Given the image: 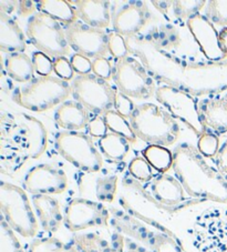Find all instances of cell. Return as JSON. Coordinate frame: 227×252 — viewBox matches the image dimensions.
Returning <instances> with one entry per match:
<instances>
[{"label": "cell", "instance_id": "1", "mask_svg": "<svg viewBox=\"0 0 227 252\" xmlns=\"http://www.w3.org/2000/svg\"><path fill=\"white\" fill-rule=\"evenodd\" d=\"M130 55L141 60L156 82L177 88L193 97H209L227 91V59L189 62L171 57L141 33L125 38Z\"/></svg>", "mask_w": 227, "mask_h": 252}, {"label": "cell", "instance_id": "2", "mask_svg": "<svg viewBox=\"0 0 227 252\" xmlns=\"http://www.w3.org/2000/svg\"><path fill=\"white\" fill-rule=\"evenodd\" d=\"M173 171L187 195L195 200L227 205V178L216 164L199 153L198 147L183 142L174 148Z\"/></svg>", "mask_w": 227, "mask_h": 252}, {"label": "cell", "instance_id": "3", "mask_svg": "<svg viewBox=\"0 0 227 252\" xmlns=\"http://www.w3.org/2000/svg\"><path fill=\"white\" fill-rule=\"evenodd\" d=\"M129 120L137 138L148 143V146H173L180 136V126L176 119L156 103L137 105Z\"/></svg>", "mask_w": 227, "mask_h": 252}, {"label": "cell", "instance_id": "4", "mask_svg": "<svg viewBox=\"0 0 227 252\" xmlns=\"http://www.w3.org/2000/svg\"><path fill=\"white\" fill-rule=\"evenodd\" d=\"M72 94L71 84L55 76H39L29 84L17 87L12 100L25 109L45 112L60 106Z\"/></svg>", "mask_w": 227, "mask_h": 252}, {"label": "cell", "instance_id": "5", "mask_svg": "<svg viewBox=\"0 0 227 252\" xmlns=\"http://www.w3.org/2000/svg\"><path fill=\"white\" fill-rule=\"evenodd\" d=\"M30 203L27 191L11 182H0L1 218L16 233L24 238L36 237L39 221Z\"/></svg>", "mask_w": 227, "mask_h": 252}, {"label": "cell", "instance_id": "6", "mask_svg": "<svg viewBox=\"0 0 227 252\" xmlns=\"http://www.w3.org/2000/svg\"><path fill=\"white\" fill-rule=\"evenodd\" d=\"M191 245L194 252H227L226 206H212L196 217Z\"/></svg>", "mask_w": 227, "mask_h": 252}, {"label": "cell", "instance_id": "7", "mask_svg": "<svg viewBox=\"0 0 227 252\" xmlns=\"http://www.w3.org/2000/svg\"><path fill=\"white\" fill-rule=\"evenodd\" d=\"M61 157L79 170L95 173L103 169V157L91 136L81 131H59L54 138Z\"/></svg>", "mask_w": 227, "mask_h": 252}, {"label": "cell", "instance_id": "8", "mask_svg": "<svg viewBox=\"0 0 227 252\" xmlns=\"http://www.w3.org/2000/svg\"><path fill=\"white\" fill-rule=\"evenodd\" d=\"M145 37L160 51L171 57L198 62L200 49L186 24H173L165 21L154 25L146 32Z\"/></svg>", "mask_w": 227, "mask_h": 252}, {"label": "cell", "instance_id": "9", "mask_svg": "<svg viewBox=\"0 0 227 252\" xmlns=\"http://www.w3.org/2000/svg\"><path fill=\"white\" fill-rule=\"evenodd\" d=\"M26 32L32 45L48 57L56 59L71 54L63 26L45 12L37 11L29 17Z\"/></svg>", "mask_w": 227, "mask_h": 252}, {"label": "cell", "instance_id": "10", "mask_svg": "<svg viewBox=\"0 0 227 252\" xmlns=\"http://www.w3.org/2000/svg\"><path fill=\"white\" fill-rule=\"evenodd\" d=\"M112 79L116 89L131 99H148L158 88L146 67L132 55L114 60Z\"/></svg>", "mask_w": 227, "mask_h": 252}, {"label": "cell", "instance_id": "11", "mask_svg": "<svg viewBox=\"0 0 227 252\" xmlns=\"http://www.w3.org/2000/svg\"><path fill=\"white\" fill-rule=\"evenodd\" d=\"M29 149L16 115L3 111L0 116V164L1 172L14 175L28 161Z\"/></svg>", "mask_w": 227, "mask_h": 252}, {"label": "cell", "instance_id": "12", "mask_svg": "<svg viewBox=\"0 0 227 252\" xmlns=\"http://www.w3.org/2000/svg\"><path fill=\"white\" fill-rule=\"evenodd\" d=\"M71 90L74 100L95 116H103L108 111L114 110L116 88L93 73L74 77Z\"/></svg>", "mask_w": 227, "mask_h": 252}, {"label": "cell", "instance_id": "13", "mask_svg": "<svg viewBox=\"0 0 227 252\" xmlns=\"http://www.w3.org/2000/svg\"><path fill=\"white\" fill-rule=\"evenodd\" d=\"M154 97L174 118L185 124L199 138L207 131L199 112V100L193 95L171 86L160 85Z\"/></svg>", "mask_w": 227, "mask_h": 252}, {"label": "cell", "instance_id": "14", "mask_svg": "<svg viewBox=\"0 0 227 252\" xmlns=\"http://www.w3.org/2000/svg\"><path fill=\"white\" fill-rule=\"evenodd\" d=\"M64 225L70 232L78 233L90 228L108 225L110 211L102 202L77 197L70 199L63 211Z\"/></svg>", "mask_w": 227, "mask_h": 252}, {"label": "cell", "instance_id": "15", "mask_svg": "<svg viewBox=\"0 0 227 252\" xmlns=\"http://www.w3.org/2000/svg\"><path fill=\"white\" fill-rule=\"evenodd\" d=\"M70 47L76 54L89 59L109 58V33L106 30L92 28L78 19L63 26Z\"/></svg>", "mask_w": 227, "mask_h": 252}, {"label": "cell", "instance_id": "16", "mask_svg": "<svg viewBox=\"0 0 227 252\" xmlns=\"http://www.w3.org/2000/svg\"><path fill=\"white\" fill-rule=\"evenodd\" d=\"M150 10L145 1H111V25L113 32L124 38L141 34L143 28L150 20Z\"/></svg>", "mask_w": 227, "mask_h": 252}, {"label": "cell", "instance_id": "17", "mask_svg": "<svg viewBox=\"0 0 227 252\" xmlns=\"http://www.w3.org/2000/svg\"><path fill=\"white\" fill-rule=\"evenodd\" d=\"M68 177L62 168L54 163H39L30 168L23 180L24 189L34 194L55 195L68 188Z\"/></svg>", "mask_w": 227, "mask_h": 252}, {"label": "cell", "instance_id": "18", "mask_svg": "<svg viewBox=\"0 0 227 252\" xmlns=\"http://www.w3.org/2000/svg\"><path fill=\"white\" fill-rule=\"evenodd\" d=\"M186 25L199 45L200 53L208 62L218 63L227 59V54L221 45L220 32H217L215 26L203 14L193 16Z\"/></svg>", "mask_w": 227, "mask_h": 252}, {"label": "cell", "instance_id": "19", "mask_svg": "<svg viewBox=\"0 0 227 252\" xmlns=\"http://www.w3.org/2000/svg\"><path fill=\"white\" fill-rule=\"evenodd\" d=\"M148 192L161 206L174 208L184 203L186 192L176 177L168 173H158L147 182Z\"/></svg>", "mask_w": 227, "mask_h": 252}, {"label": "cell", "instance_id": "20", "mask_svg": "<svg viewBox=\"0 0 227 252\" xmlns=\"http://www.w3.org/2000/svg\"><path fill=\"white\" fill-rule=\"evenodd\" d=\"M199 108L206 128L217 136L227 132V91L199 100Z\"/></svg>", "mask_w": 227, "mask_h": 252}, {"label": "cell", "instance_id": "21", "mask_svg": "<svg viewBox=\"0 0 227 252\" xmlns=\"http://www.w3.org/2000/svg\"><path fill=\"white\" fill-rule=\"evenodd\" d=\"M16 119L28 143L29 158L33 160L39 159L46 153L48 147L46 127L36 117L30 116L26 112L17 114Z\"/></svg>", "mask_w": 227, "mask_h": 252}, {"label": "cell", "instance_id": "22", "mask_svg": "<svg viewBox=\"0 0 227 252\" xmlns=\"http://www.w3.org/2000/svg\"><path fill=\"white\" fill-rule=\"evenodd\" d=\"M151 3L168 23L173 24H187L206 6L205 0H153Z\"/></svg>", "mask_w": 227, "mask_h": 252}, {"label": "cell", "instance_id": "23", "mask_svg": "<svg viewBox=\"0 0 227 252\" xmlns=\"http://www.w3.org/2000/svg\"><path fill=\"white\" fill-rule=\"evenodd\" d=\"M77 11L78 19L92 28L106 29L111 24V1L77 0L70 1Z\"/></svg>", "mask_w": 227, "mask_h": 252}, {"label": "cell", "instance_id": "24", "mask_svg": "<svg viewBox=\"0 0 227 252\" xmlns=\"http://www.w3.org/2000/svg\"><path fill=\"white\" fill-rule=\"evenodd\" d=\"M32 206L41 228L48 233H56L64 223V217L58 200L54 195L34 194Z\"/></svg>", "mask_w": 227, "mask_h": 252}, {"label": "cell", "instance_id": "25", "mask_svg": "<svg viewBox=\"0 0 227 252\" xmlns=\"http://www.w3.org/2000/svg\"><path fill=\"white\" fill-rule=\"evenodd\" d=\"M55 120L64 131H80L88 127L90 112L76 100H65L56 109Z\"/></svg>", "mask_w": 227, "mask_h": 252}, {"label": "cell", "instance_id": "26", "mask_svg": "<svg viewBox=\"0 0 227 252\" xmlns=\"http://www.w3.org/2000/svg\"><path fill=\"white\" fill-rule=\"evenodd\" d=\"M27 48L25 33L14 17L0 11V49L2 53H25Z\"/></svg>", "mask_w": 227, "mask_h": 252}, {"label": "cell", "instance_id": "27", "mask_svg": "<svg viewBox=\"0 0 227 252\" xmlns=\"http://www.w3.org/2000/svg\"><path fill=\"white\" fill-rule=\"evenodd\" d=\"M3 71L10 79L20 84H29L34 79V67L32 58L27 54H8L3 60Z\"/></svg>", "mask_w": 227, "mask_h": 252}, {"label": "cell", "instance_id": "28", "mask_svg": "<svg viewBox=\"0 0 227 252\" xmlns=\"http://www.w3.org/2000/svg\"><path fill=\"white\" fill-rule=\"evenodd\" d=\"M90 177L89 189L95 201L111 203L115 198L117 189V175L108 171L88 173Z\"/></svg>", "mask_w": 227, "mask_h": 252}, {"label": "cell", "instance_id": "29", "mask_svg": "<svg viewBox=\"0 0 227 252\" xmlns=\"http://www.w3.org/2000/svg\"><path fill=\"white\" fill-rule=\"evenodd\" d=\"M100 153L111 161L119 162L124 160L130 151V142L124 137L114 132H108L98 140Z\"/></svg>", "mask_w": 227, "mask_h": 252}, {"label": "cell", "instance_id": "30", "mask_svg": "<svg viewBox=\"0 0 227 252\" xmlns=\"http://www.w3.org/2000/svg\"><path fill=\"white\" fill-rule=\"evenodd\" d=\"M36 2L38 11L51 16L62 26L70 25L78 20L76 9L67 0H40Z\"/></svg>", "mask_w": 227, "mask_h": 252}, {"label": "cell", "instance_id": "31", "mask_svg": "<svg viewBox=\"0 0 227 252\" xmlns=\"http://www.w3.org/2000/svg\"><path fill=\"white\" fill-rule=\"evenodd\" d=\"M142 156L158 173H167L173 167V153L161 146H147Z\"/></svg>", "mask_w": 227, "mask_h": 252}, {"label": "cell", "instance_id": "32", "mask_svg": "<svg viewBox=\"0 0 227 252\" xmlns=\"http://www.w3.org/2000/svg\"><path fill=\"white\" fill-rule=\"evenodd\" d=\"M145 245L151 252H185L176 239L168 232L150 230Z\"/></svg>", "mask_w": 227, "mask_h": 252}, {"label": "cell", "instance_id": "33", "mask_svg": "<svg viewBox=\"0 0 227 252\" xmlns=\"http://www.w3.org/2000/svg\"><path fill=\"white\" fill-rule=\"evenodd\" d=\"M102 117L106 120V124L109 130H110V132L120 134V136L124 137L129 142L137 141L138 138L135 136L132 126H131L130 120H128V118L120 115L115 110L108 111Z\"/></svg>", "mask_w": 227, "mask_h": 252}, {"label": "cell", "instance_id": "34", "mask_svg": "<svg viewBox=\"0 0 227 252\" xmlns=\"http://www.w3.org/2000/svg\"><path fill=\"white\" fill-rule=\"evenodd\" d=\"M28 252H79L72 243H65L56 237H39L29 243Z\"/></svg>", "mask_w": 227, "mask_h": 252}, {"label": "cell", "instance_id": "35", "mask_svg": "<svg viewBox=\"0 0 227 252\" xmlns=\"http://www.w3.org/2000/svg\"><path fill=\"white\" fill-rule=\"evenodd\" d=\"M213 25L227 28V0H211L206 1L204 14Z\"/></svg>", "mask_w": 227, "mask_h": 252}, {"label": "cell", "instance_id": "36", "mask_svg": "<svg viewBox=\"0 0 227 252\" xmlns=\"http://www.w3.org/2000/svg\"><path fill=\"white\" fill-rule=\"evenodd\" d=\"M0 252H25L16 232L2 218L0 221Z\"/></svg>", "mask_w": 227, "mask_h": 252}, {"label": "cell", "instance_id": "37", "mask_svg": "<svg viewBox=\"0 0 227 252\" xmlns=\"http://www.w3.org/2000/svg\"><path fill=\"white\" fill-rule=\"evenodd\" d=\"M129 171L135 179L141 182H150L153 179V168L143 156H139L131 160L129 163Z\"/></svg>", "mask_w": 227, "mask_h": 252}, {"label": "cell", "instance_id": "38", "mask_svg": "<svg viewBox=\"0 0 227 252\" xmlns=\"http://www.w3.org/2000/svg\"><path fill=\"white\" fill-rule=\"evenodd\" d=\"M221 143L216 133L213 131H206L199 138L198 149L200 154L207 158H215L220 150Z\"/></svg>", "mask_w": 227, "mask_h": 252}, {"label": "cell", "instance_id": "39", "mask_svg": "<svg viewBox=\"0 0 227 252\" xmlns=\"http://www.w3.org/2000/svg\"><path fill=\"white\" fill-rule=\"evenodd\" d=\"M109 51L114 60L124 58L130 55L125 38L114 32H109Z\"/></svg>", "mask_w": 227, "mask_h": 252}, {"label": "cell", "instance_id": "40", "mask_svg": "<svg viewBox=\"0 0 227 252\" xmlns=\"http://www.w3.org/2000/svg\"><path fill=\"white\" fill-rule=\"evenodd\" d=\"M32 63L34 70L39 76H51L54 72V60L40 51L33 53Z\"/></svg>", "mask_w": 227, "mask_h": 252}, {"label": "cell", "instance_id": "41", "mask_svg": "<svg viewBox=\"0 0 227 252\" xmlns=\"http://www.w3.org/2000/svg\"><path fill=\"white\" fill-rule=\"evenodd\" d=\"M54 72L57 77L67 81L74 78V70L71 62L65 57L54 59Z\"/></svg>", "mask_w": 227, "mask_h": 252}, {"label": "cell", "instance_id": "42", "mask_svg": "<svg viewBox=\"0 0 227 252\" xmlns=\"http://www.w3.org/2000/svg\"><path fill=\"white\" fill-rule=\"evenodd\" d=\"M92 72L101 79L109 81L113 75V66L109 58H98L92 60Z\"/></svg>", "mask_w": 227, "mask_h": 252}, {"label": "cell", "instance_id": "43", "mask_svg": "<svg viewBox=\"0 0 227 252\" xmlns=\"http://www.w3.org/2000/svg\"><path fill=\"white\" fill-rule=\"evenodd\" d=\"M137 105H134L133 100L126 97L123 94H121L119 90L116 89V94H115V102H114V110L119 112L125 118H130V116L132 115L134 108Z\"/></svg>", "mask_w": 227, "mask_h": 252}, {"label": "cell", "instance_id": "44", "mask_svg": "<svg viewBox=\"0 0 227 252\" xmlns=\"http://www.w3.org/2000/svg\"><path fill=\"white\" fill-rule=\"evenodd\" d=\"M88 132L91 137L93 138H102L109 132V128L106 124V120L103 119L102 116H95L90 120L88 125Z\"/></svg>", "mask_w": 227, "mask_h": 252}, {"label": "cell", "instance_id": "45", "mask_svg": "<svg viewBox=\"0 0 227 252\" xmlns=\"http://www.w3.org/2000/svg\"><path fill=\"white\" fill-rule=\"evenodd\" d=\"M70 62H71L73 70L78 72V75H86V73H91L90 71H92V62L84 56L74 54L71 56Z\"/></svg>", "mask_w": 227, "mask_h": 252}, {"label": "cell", "instance_id": "46", "mask_svg": "<svg viewBox=\"0 0 227 252\" xmlns=\"http://www.w3.org/2000/svg\"><path fill=\"white\" fill-rule=\"evenodd\" d=\"M121 251L122 252H151L145 246L140 245L139 242L134 241L126 236L122 234L121 239Z\"/></svg>", "mask_w": 227, "mask_h": 252}, {"label": "cell", "instance_id": "47", "mask_svg": "<svg viewBox=\"0 0 227 252\" xmlns=\"http://www.w3.org/2000/svg\"><path fill=\"white\" fill-rule=\"evenodd\" d=\"M37 9V2L31 1V0H20L17 1V9L16 12L20 16H28L36 14Z\"/></svg>", "mask_w": 227, "mask_h": 252}, {"label": "cell", "instance_id": "48", "mask_svg": "<svg viewBox=\"0 0 227 252\" xmlns=\"http://www.w3.org/2000/svg\"><path fill=\"white\" fill-rule=\"evenodd\" d=\"M215 162L223 173L227 172V139L221 145L215 157Z\"/></svg>", "mask_w": 227, "mask_h": 252}, {"label": "cell", "instance_id": "49", "mask_svg": "<svg viewBox=\"0 0 227 252\" xmlns=\"http://www.w3.org/2000/svg\"><path fill=\"white\" fill-rule=\"evenodd\" d=\"M220 40L223 49H224L225 53L227 54V28H223L220 32Z\"/></svg>", "mask_w": 227, "mask_h": 252}, {"label": "cell", "instance_id": "50", "mask_svg": "<svg viewBox=\"0 0 227 252\" xmlns=\"http://www.w3.org/2000/svg\"><path fill=\"white\" fill-rule=\"evenodd\" d=\"M224 175H225V177L227 178V172H225V173H224Z\"/></svg>", "mask_w": 227, "mask_h": 252}]
</instances>
